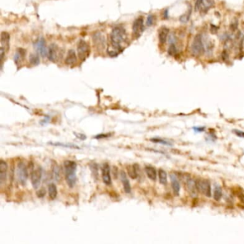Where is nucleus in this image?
I'll return each mask as SVG.
<instances>
[{"label": "nucleus", "instance_id": "423d86ee", "mask_svg": "<svg viewBox=\"0 0 244 244\" xmlns=\"http://www.w3.org/2000/svg\"><path fill=\"white\" fill-rule=\"evenodd\" d=\"M62 51L60 50L58 46L55 44H52L48 48V54L47 58L49 60L53 63H55L59 59V57L62 56Z\"/></svg>", "mask_w": 244, "mask_h": 244}, {"label": "nucleus", "instance_id": "5701e85b", "mask_svg": "<svg viewBox=\"0 0 244 244\" xmlns=\"http://www.w3.org/2000/svg\"><path fill=\"white\" fill-rule=\"evenodd\" d=\"M48 193H49V196L52 200L55 199L57 197V187L54 183H51L48 185Z\"/></svg>", "mask_w": 244, "mask_h": 244}, {"label": "nucleus", "instance_id": "a211bd4d", "mask_svg": "<svg viewBox=\"0 0 244 244\" xmlns=\"http://www.w3.org/2000/svg\"><path fill=\"white\" fill-rule=\"evenodd\" d=\"M185 185H186V188L189 193L193 195H195L197 193V185L196 183L191 178L186 179V182H185Z\"/></svg>", "mask_w": 244, "mask_h": 244}, {"label": "nucleus", "instance_id": "f8f14e48", "mask_svg": "<svg viewBox=\"0 0 244 244\" xmlns=\"http://www.w3.org/2000/svg\"><path fill=\"white\" fill-rule=\"evenodd\" d=\"M102 177H103V182L105 185H111L112 180L110 176V168L108 163H105L103 165V167H102Z\"/></svg>", "mask_w": 244, "mask_h": 244}, {"label": "nucleus", "instance_id": "f3484780", "mask_svg": "<svg viewBox=\"0 0 244 244\" xmlns=\"http://www.w3.org/2000/svg\"><path fill=\"white\" fill-rule=\"evenodd\" d=\"M9 40H10V37L9 34L7 32H2L1 34V45L5 52H7L9 48Z\"/></svg>", "mask_w": 244, "mask_h": 244}, {"label": "nucleus", "instance_id": "c756f323", "mask_svg": "<svg viewBox=\"0 0 244 244\" xmlns=\"http://www.w3.org/2000/svg\"><path fill=\"white\" fill-rule=\"evenodd\" d=\"M54 170V176H55V178L57 180V181H59L60 179L61 175H60V169L58 166H55L53 168Z\"/></svg>", "mask_w": 244, "mask_h": 244}, {"label": "nucleus", "instance_id": "72a5a7b5", "mask_svg": "<svg viewBox=\"0 0 244 244\" xmlns=\"http://www.w3.org/2000/svg\"><path fill=\"white\" fill-rule=\"evenodd\" d=\"M203 0H196L195 1V10H198V9H199V8L201 7V6L202 5V3H203Z\"/></svg>", "mask_w": 244, "mask_h": 244}, {"label": "nucleus", "instance_id": "4be33fe9", "mask_svg": "<svg viewBox=\"0 0 244 244\" xmlns=\"http://www.w3.org/2000/svg\"><path fill=\"white\" fill-rule=\"evenodd\" d=\"M26 55V52L24 49H22V48H19L17 49V52H16V54L15 55V61L16 64H19L20 62L22 60L24 59V57H25Z\"/></svg>", "mask_w": 244, "mask_h": 244}, {"label": "nucleus", "instance_id": "f704fd0d", "mask_svg": "<svg viewBox=\"0 0 244 244\" xmlns=\"http://www.w3.org/2000/svg\"><path fill=\"white\" fill-rule=\"evenodd\" d=\"M233 133H235L237 136H239V137H244V132H243V131L239 130H234Z\"/></svg>", "mask_w": 244, "mask_h": 244}, {"label": "nucleus", "instance_id": "9d476101", "mask_svg": "<svg viewBox=\"0 0 244 244\" xmlns=\"http://www.w3.org/2000/svg\"><path fill=\"white\" fill-rule=\"evenodd\" d=\"M144 31L143 18L140 17L134 21L133 24V33L135 37H139Z\"/></svg>", "mask_w": 244, "mask_h": 244}, {"label": "nucleus", "instance_id": "393cba45", "mask_svg": "<svg viewBox=\"0 0 244 244\" xmlns=\"http://www.w3.org/2000/svg\"><path fill=\"white\" fill-rule=\"evenodd\" d=\"M214 199L215 201H219L222 197V190L220 186H215V190H214V194H213Z\"/></svg>", "mask_w": 244, "mask_h": 244}, {"label": "nucleus", "instance_id": "f257e3e1", "mask_svg": "<svg viewBox=\"0 0 244 244\" xmlns=\"http://www.w3.org/2000/svg\"><path fill=\"white\" fill-rule=\"evenodd\" d=\"M127 38L125 29L122 27H115L110 34V42L116 51H122V44L125 42Z\"/></svg>", "mask_w": 244, "mask_h": 244}, {"label": "nucleus", "instance_id": "6e6552de", "mask_svg": "<svg viewBox=\"0 0 244 244\" xmlns=\"http://www.w3.org/2000/svg\"><path fill=\"white\" fill-rule=\"evenodd\" d=\"M197 189L200 193L207 197H211V189L210 183L205 180H200L196 183Z\"/></svg>", "mask_w": 244, "mask_h": 244}, {"label": "nucleus", "instance_id": "4c0bfd02", "mask_svg": "<svg viewBox=\"0 0 244 244\" xmlns=\"http://www.w3.org/2000/svg\"><path fill=\"white\" fill-rule=\"evenodd\" d=\"M193 129L196 133H201V132H203L205 130V127H194Z\"/></svg>", "mask_w": 244, "mask_h": 244}, {"label": "nucleus", "instance_id": "412c9836", "mask_svg": "<svg viewBox=\"0 0 244 244\" xmlns=\"http://www.w3.org/2000/svg\"><path fill=\"white\" fill-rule=\"evenodd\" d=\"M145 170L147 177L152 181H155L156 178H157V173H156L155 169L152 166H146Z\"/></svg>", "mask_w": 244, "mask_h": 244}, {"label": "nucleus", "instance_id": "ddd939ff", "mask_svg": "<svg viewBox=\"0 0 244 244\" xmlns=\"http://www.w3.org/2000/svg\"><path fill=\"white\" fill-rule=\"evenodd\" d=\"M120 179L122 181V183L123 185L124 191L126 193H131V186L130 183L128 178H127V175L125 171H121L120 173Z\"/></svg>", "mask_w": 244, "mask_h": 244}, {"label": "nucleus", "instance_id": "2f4dec72", "mask_svg": "<svg viewBox=\"0 0 244 244\" xmlns=\"http://www.w3.org/2000/svg\"><path fill=\"white\" fill-rule=\"evenodd\" d=\"M154 21V17L153 15H149L147 18V22H146V25L147 26H151L153 24Z\"/></svg>", "mask_w": 244, "mask_h": 244}, {"label": "nucleus", "instance_id": "bb28decb", "mask_svg": "<svg viewBox=\"0 0 244 244\" xmlns=\"http://www.w3.org/2000/svg\"><path fill=\"white\" fill-rule=\"evenodd\" d=\"M151 141L152 142H153V143H161V144H162V145H169V146L172 145V143H170V142L166 141H165V140H163V139H161V138H157V137H155V138H152Z\"/></svg>", "mask_w": 244, "mask_h": 244}, {"label": "nucleus", "instance_id": "4468645a", "mask_svg": "<svg viewBox=\"0 0 244 244\" xmlns=\"http://www.w3.org/2000/svg\"><path fill=\"white\" fill-rule=\"evenodd\" d=\"M7 164L5 161L1 160L0 161V181L1 184H2L6 181L7 179Z\"/></svg>", "mask_w": 244, "mask_h": 244}, {"label": "nucleus", "instance_id": "7ed1b4c3", "mask_svg": "<svg viewBox=\"0 0 244 244\" xmlns=\"http://www.w3.org/2000/svg\"><path fill=\"white\" fill-rule=\"evenodd\" d=\"M204 45L201 35H196L191 45V53L195 57H199L204 53Z\"/></svg>", "mask_w": 244, "mask_h": 244}, {"label": "nucleus", "instance_id": "9b49d317", "mask_svg": "<svg viewBox=\"0 0 244 244\" xmlns=\"http://www.w3.org/2000/svg\"><path fill=\"white\" fill-rule=\"evenodd\" d=\"M34 48L42 57H47L48 49L46 47L45 41L43 38H40L37 41H36V42L34 44Z\"/></svg>", "mask_w": 244, "mask_h": 244}, {"label": "nucleus", "instance_id": "dca6fc26", "mask_svg": "<svg viewBox=\"0 0 244 244\" xmlns=\"http://www.w3.org/2000/svg\"><path fill=\"white\" fill-rule=\"evenodd\" d=\"M171 185L172 188H173V193L175 195H178L180 193V190H181V186H180V183L178 178L175 175L171 174Z\"/></svg>", "mask_w": 244, "mask_h": 244}, {"label": "nucleus", "instance_id": "f03ea898", "mask_svg": "<svg viewBox=\"0 0 244 244\" xmlns=\"http://www.w3.org/2000/svg\"><path fill=\"white\" fill-rule=\"evenodd\" d=\"M64 168H65V179L67 185L70 188H73L77 181V175H76L77 164L75 161H65L64 163Z\"/></svg>", "mask_w": 244, "mask_h": 244}, {"label": "nucleus", "instance_id": "0eeeda50", "mask_svg": "<svg viewBox=\"0 0 244 244\" xmlns=\"http://www.w3.org/2000/svg\"><path fill=\"white\" fill-rule=\"evenodd\" d=\"M93 40L95 48L98 50H103L106 46L105 36L100 32H96L93 35Z\"/></svg>", "mask_w": 244, "mask_h": 244}, {"label": "nucleus", "instance_id": "7c9ffc66", "mask_svg": "<svg viewBox=\"0 0 244 244\" xmlns=\"http://www.w3.org/2000/svg\"><path fill=\"white\" fill-rule=\"evenodd\" d=\"M238 26H239V22L238 20H234L233 22H232L231 24V26H230V28H231V29L232 31H235L236 30L237 28H238Z\"/></svg>", "mask_w": 244, "mask_h": 244}, {"label": "nucleus", "instance_id": "b1692460", "mask_svg": "<svg viewBox=\"0 0 244 244\" xmlns=\"http://www.w3.org/2000/svg\"><path fill=\"white\" fill-rule=\"evenodd\" d=\"M158 176H159V181L160 183L163 185H166L168 183V179H167V173L166 172L163 170L160 169L158 171Z\"/></svg>", "mask_w": 244, "mask_h": 244}, {"label": "nucleus", "instance_id": "2eb2a0df", "mask_svg": "<svg viewBox=\"0 0 244 244\" xmlns=\"http://www.w3.org/2000/svg\"><path fill=\"white\" fill-rule=\"evenodd\" d=\"M65 63L67 65H73L77 63V55L74 49H69L68 51Z\"/></svg>", "mask_w": 244, "mask_h": 244}, {"label": "nucleus", "instance_id": "e433bc0d", "mask_svg": "<svg viewBox=\"0 0 244 244\" xmlns=\"http://www.w3.org/2000/svg\"><path fill=\"white\" fill-rule=\"evenodd\" d=\"M110 135L109 134H100V135H97L95 137V139H102V138H105V137H109Z\"/></svg>", "mask_w": 244, "mask_h": 244}, {"label": "nucleus", "instance_id": "20e7f679", "mask_svg": "<svg viewBox=\"0 0 244 244\" xmlns=\"http://www.w3.org/2000/svg\"><path fill=\"white\" fill-rule=\"evenodd\" d=\"M17 177L18 181L22 185L24 186L27 184V181L28 178L27 168L23 162H19L18 163L17 168Z\"/></svg>", "mask_w": 244, "mask_h": 244}, {"label": "nucleus", "instance_id": "c85d7f7f", "mask_svg": "<svg viewBox=\"0 0 244 244\" xmlns=\"http://www.w3.org/2000/svg\"><path fill=\"white\" fill-rule=\"evenodd\" d=\"M177 53V49L176 47H175V45L174 43H171L168 49V53L169 55L171 56H174Z\"/></svg>", "mask_w": 244, "mask_h": 244}, {"label": "nucleus", "instance_id": "a878e982", "mask_svg": "<svg viewBox=\"0 0 244 244\" xmlns=\"http://www.w3.org/2000/svg\"><path fill=\"white\" fill-rule=\"evenodd\" d=\"M29 62L32 65H37L39 63V58L36 55H30L29 56Z\"/></svg>", "mask_w": 244, "mask_h": 244}, {"label": "nucleus", "instance_id": "aec40b11", "mask_svg": "<svg viewBox=\"0 0 244 244\" xmlns=\"http://www.w3.org/2000/svg\"><path fill=\"white\" fill-rule=\"evenodd\" d=\"M138 167V165L137 164H135L133 165H129V166L127 167V173H128L129 176L133 179H135L137 177V168Z\"/></svg>", "mask_w": 244, "mask_h": 244}, {"label": "nucleus", "instance_id": "39448f33", "mask_svg": "<svg viewBox=\"0 0 244 244\" xmlns=\"http://www.w3.org/2000/svg\"><path fill=\"white\" fill-rule=\"evenodd\" d=\"M90 54L89 45L83 39H80L77 43V55L81 60L85 59L88 57Z\"/></svg>", "mask_w": 244, "mask_h": 244}, {"label": "nucleus", "instance_id": "cd10ccee", "mask_svg": "<svg viewBox=\"0 0 244 244\" xmlns=\"http://www.w3.org/2000/svg\"><path fill=\"white\" fill-rule=\"evenodd\" d=\"M191 10H189L188 12H187L186 13H185L184 15L181 16V17H180V21L183 23L187 22L189 20L190 17H191Z\"/></svg>", "mask_w": 244, "mask_h": 244}, {"label": "nucleus", "instance_id": "473e14b6", "mask_svg": "<svg viewBox=\"0 0 244 244\" xmlns=\"http://www.w3.org/2000/svg\"><path fill=\"white\" fill-rule=\"evenodd\" d=\"M45 193H46L45 190L44 188H42V189H40V191H37V196L39 198H42V197L45 196Z\"/></svg>", "mask_w": 244, "mask_h": 244}, {"label": "nucleus", "instance_id": "c9c22d12", "mask_svg": "<svg viewBox=\"0 0 244 244\" xmlns=\"http://www.w3.org/2000/svg\"><path fill=\"white\" fill-rule=\"evenodd\" d=\"M52 145H61V146H64V147H76L77 146H75V145H66V144H63V143H51Z\"/></svg>", "mask_w": 244, "mask_h": 244}, {"label": "nucleus", "instance_id": "58836bf2", "mask_svg": "<svg viewBox=\"0 0 244 244\" xmlns=\"http://www.w3.org/2000/svg\"><path fill=\"white\" fill-rule=\"evenodd\" d=\"M76 135V137H78V138H80V140H85L86 139V136L85 135H83V134H77V133H75Z\"/></svg>", "mask_w": 244, "mask_h": 244}, {"label": "nucleus", "instance_id": "6ab92c4d", "mask_svg": "<svg viewBox=\"0 0 244 244\" xmlns=\"http://www.w3.org/2000/svg\"><path fill=\"white\" fill-rule=\"evenodd\" d=\"M169 29L167 27H162L161 29H160L159 33H158V38H159V41L161 44H165L166 42L168 37L169 35Z\"/></svg>", "mask_w": 244, "mask_h": 244}, {"label": "nucleus", "instance_id": "1a4fd4ad", "mask_svg": "<svg viewBox=\"0 0 244 244\" xmlns=\"http://www.w3.org/2000/svg\"><path fill=\"white\" fill-rule=\"evenodd\" d=\"M42 178V170L40 167H38L34 170L31 174V182L35 189H37L40 185Z\"/></svg>", "mask_w": 244, "mask_h": 244}]
</instances>
